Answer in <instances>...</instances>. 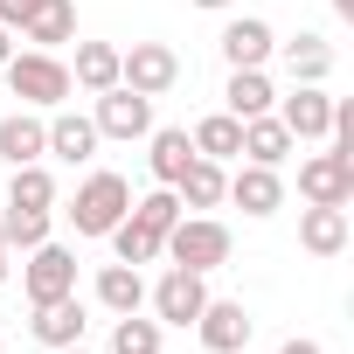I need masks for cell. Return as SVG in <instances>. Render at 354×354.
Segmentation results:
<instances>
[{"instance_id": "obj_14", "label": "cell", "mask_w": 354, "mask_h": 354, "mask_svg": "<svg viewBox=\"0 0 354 354\" xmlns=\"http://www.w3.org/2000/svg\"><path fill=\"white\" fill-rule=\"evenodd\" d=\"M84 326H91V306L70 292V299H49V306H35V319H28V333L42 340V347H77L84 340Z\"/></svg>"}, {"instance_id": "obj_10", "label": "cell", "mask_w": 354, "mask_h": 354, "mask_svg": "<svg viewBox=\"0 0 354 354\" xmlns=\"http://www.w3.org/2000/svg\"><path fill=\"white\" fill-rule=\"evenodd\" d=\"M195 333H202V347H209V354H243V347H250V333H257V319H250V306H243V299H209V306L195 313Z\"/></svg>"}, {"instance_id": "obj_8", "label": "cell", "mask_w": 354, "mask_h": 354, "mask_svg": "<svg viewBox=\"0 0 354 354\" xmlns=\"http://www.w3.org/2000/svg\"><path fill=\"white\" fill-rule=\"evenodd\" d=\"M91 125H97V139H146L153 132V97H139V91H125V84H111V91H97V111H91Z\"/></svg>"}, {"instance_id": "obj_26", "label": "cell", "mask_w": 354, "mask_h": 354, "mask_svg": "<svg viewBox=\"0 0 354 354\" xmlns=\"http://www.w3.org/2000/svg\"><path fill=\"white\" fill-rule=\"evenodd\" d=\"M104 243H111V257H118V264H160V243H167V236H160V230H146V223L125 209V223H118Z\"/></svg>"}, {"instance_id": "obj_35", "label": "cell", "mask_w": 354, "mask_h": 354, "mask_svg": "<svg viewBox=\"0 0 354 354\" xmlns=\"http://www.w3.org/2000/svg\"><path fill=\"white\" fill-rule=\"evenodd\" d=\"M8 271H15V250H0V285H8Z\"/></svg>"}, {"instance_id": "obj_33", "label": "cell", "mask_w": 354, "mask_h": 354, "mask_svg": "<svg viewBox=\"0 0 354 354\" xmlns=\"http://www.w3.org/2000/svg\"><path fill=\"white\" fill-rule=\"evenodd\" d=\"M8 56H15V28L0 21V70H8Z\"/></svg>"}, {"instance_id": "obj_1", "label": "cell", "mask_w": 354, "mask_h": 354, "mask_svg": "<svg viewBox=\"0 0 354 354\" xmlns=\"http://www.w3.org/2000/svg\"><path fill=\"white\" fill-rule=\"evenodd\" d=\"M125 209H132V181L125 174H111V167H97V174H84L77 181V195H70V230L77 236H111L118 223H125Z\"/></svg>"}, {"instance_id": "obj_4", "label": "cell", "mask_w": 354, "mask_h": 354, "mask_svg": "<svg viewBox=\"0 0 354 354\" xmlns=\"http://www.w3.org/2000/svg\"><path fill=\"white\" fill-rule=\"evenodd\" d=\"M118 84L139 91V97H167L181 84V56L167 42H132V49H118Z\"/></svg>"}, {"instance_id": "obj_7", "label": "cell", "mask_w": 354, "mask_h": 354, "mask_svg": "<svg viewBox=\"0 0 354 354\" xmlns=\"http://www.w3.org/2000/svg\"><path fill=\"white\" fill-rule=\"evenodd\" d=\"M146 306H153V319H160V326H195V313L209 306V278L174 264L160 285H146Z\"/></svg>"}, {"instance_id": "obj_12", "label": "cell", "mask_w": 354, "mask_h": 354, "mask_svg": "<svg viewBox=\"0 0 354 354\" xmlns=\"http://www.w3.org/2000/svg\"><path fill=\"white\" fill-rule=\"evenodd\" d=\"M223 63L230 70H264L271 56H278V35H271V21H257V15H236L230 28H223Z\"/></svg>"}, {"instance_id": "obj_30", "label": "cell", "mask_w": 354, "mask_h": 354, "mask_svg": "<svg viewBox=\"0 0 354 354\" xmlns=\"http://www.w3.org/2000/svg\"><path fill=\"white\" fill-rule=\"evenodd\" d=\"M132 216H139L146 230H160V236H167L188 209H181V195H174V188H153V195H132Z\"/></svg>"}, {"instance_id": "obj_38", "label": "cell", "mask_w": 354, "mask_h": 354, "mask_svg": "<svg viewBox=\"0 0 354 354\" xmlns=\"http://www.w3.org/2000/svg\"><path fill=\"white\" fill-rule=\"evenodd\" d=\"M0 250H8V243H0Z\"/></svg>"}, {"instance_id": "obj_25", "label": "cell", "mask_w": 354, "mask_h": 354, "mask_svg": "<svg viewBox=\"0 0 354 354\" xmlns=\"http://www.w3.org/2000/svg\"><path fill=\"white\" fill-rule=\"evenodd\" d=\"M188 139H195L202 160H243V118H230V111H209Z\"/></svg>"}, {"instance_id": "obj_5", "label": "cell", "mask_w": 354, "mask_h": 354, "mask_svg": "<svg viewBox=\"0 0 354 354\" xmlns=\"http://www.w3.org/2000/svg\"><path fill=\"white\" fill-rule=\"evenodd\" d=\"M299 195L313 202V209H347L354 202V160L347 153H306L299 160Z\"/></svg>"}, {"instance_id": "obj_6", "label": "cell", "mask_w": 354, "mask_h": 354, "mask_svg": "<svg viewBox=\"0 0 354 354\" xmlns=\"http://www.w3.org/2000/svg\"><path fill=\"white\" fill-rule=\"evenodd\" d=\"M21 292H28V306L70 299V292H77V250H63V243H35L28 264H21Z\"/></svg>"}, {"instance_id": "obj_3", "label": "cell", "mask_w": 354, "mask_h": 354, "mask_svg": "<svg viewBox=\"0 0 354 354\" xmlns=\"http://www.w3.org/2000/svg\"><path fill=\"white\" fill-rule=\"evenodd\" d=\"M8 91L28 104V111H56L77 84H70V63L56 49H15L8 56Z\"/></svg>"}, {"instance_id": "obj_13", "label": "cell", "mask_w": 354, "mask_h": 354, "mask_svg": "<svg viewBox=\"0 0 354 354\" xmlns=\"http://www.w3.org/2000/svg\"><path fill=\"white\" fill-rule=\"evenodd\" d=\"M188 160H195L188 125H153V132H146V167H153V188H174V181L188 174Z\"/></svg>"}, {"instance_id": "obj_37", "label": "cell", "mask_w": 354, "mask_h": 354, "mask_svg": "<svg viewBox=\"0 0 354 354\" xmlns=\"http://www.w3.org/2000/svg\"><path fill=\"white\" fill-rule=\"evenodd\" d=\"M49 354H91V347H84V340H77V347H49Z\"/></svg>"}, {"instance_id": "obj_18", "label": "cell", "mask_w": 354, "mask_h": 354, "mask_svg": "<svg viewBox=\"0 0 354 354\" xmlns=\"http://www.w3.org/2000/svg\"><path fill=\"white\" fill-rule=\"evenodd\" d=\"M97 306L118 319V313H146V278H139V264H97Z\"/></svg>"}, {"instance_id": "obj_39", "label": "cell", "mask_w": 354, "mask_h": 354, "mask_svg": "<svg viewBox=\"0 0 354 354\" xmlns=\"http://www.w3.org/2000/svg\"><path fill=\"white\" fill-rule=\"evenodd\" d=\"M0 347H8V340H0Z\"/></svg>"}, {"instance_id": "obj_15", "label": "cell", "mask_w": 354, "mask_h": 354, "mask_svg": "<svg viewBox=\"0 0 354 354\" xmlns=\"http://www.w3.org/2000/svg\"><path fill=\"white\" fill-rule=\"evenodd\" d=\"M49 153V118L42 111H8V118H0V160H8V167H28V160H42Z\"/></svg>"}, {"instance_id": "obj_34", "label": "cell", "mask_w": 354, "mask_h": 354, "mask_svg": "<svg viewBox=\"0 0 354 354\" xmlns=\"http://www.w3.org/2000/svg\"><path fill=\"white\" fill-rule=\"evenodd\" d=\"M188 8H209V15H223V8H236V0H188Z\"/></svg>"}, {"instance_id": "obj_22", "label": "cell", "mask_w": 354, "mask_h": 354, "mask_svg": "<svg viewBox=\"0 0 354 354\" xmlns=\"http://www.w3.org/2000/svg\"><path fill=\"white\" fill-rule=\"evenodd\" d=\"M223 188H230V174H223V160H188V174L174 181V195H181V209H223Z\"/></svg>"}, {"instance_id": "obj_36", "label": "cell", "mask_w": 354, "mask_h": 354, "mask_svg": "<svg viewBox=\"0 0 354 354\" xmlns=\"http://www.w3.org/2000/svg\"><path fill=\"white\" fill-rule=\"evenodd\" d=\"M326 8H333V15H347V21H354V0H326Z\"/></svg>"}, {"instance_id": "obj_20", "label": "cell", "mask_w": 354, "mask_h": 354, "mask_svg": "<svg viewBox=\"0 0 354 354\" xmlns=\"http://www.w3.org/2000/svg\"><path fill=\"white\" fill-rule=\"evenodd\" d=\"M299 250H313V257H340L347 250V209H299Z\"/></svg>"}, {"instance_id": "obj_2", "label": "cell", "mask_w": 354, "mask_h": 354, "mask_svg": "<svg viewBox=\"0 0 354 354\" xmlns=\"http://www.w3.org/2000/svg\"><path fill=\"white\" fill-rule=\"evenodd\" d=\"M230 250H236V236H230V223H216V216H181V223H174L167 230V243H160V257H174V264H181V271H223L230 264Z\"/></svg>"}, {"instance_id": "obj_23", "label": "cell", "mask_w": 354, "mask_h": 354, "mask_svg": "<svg viewBox=\"0 0 354 354\" xmlns=\"http://www.w3.org/2000/svg\"><path fill=\"white\" fill-rule=\"evenodd\" d=\"M70 84L77 91H111L118 84V42H77V63H70Z\"/></svg>"}, {"instance_id": "obj_11", "label": "cell", "mask_w": 354, "mask_h": 354, "mask_svg": "<svg viewBox=\"0 0 354 354\" xmlns=\"http://www.w3.org/2000/svg\"><path fill=\"white\" fill-rule=\"evenodd\" d=\"M223 202H236V209H243L250 223L278 216V209H285V181H278V167H250V160H236V174H230Z\"/></svg>"}, {"instance_id": "obj_17", "label": "cell", "mask_w": 354, "mask_h": 354, "mask_svg": "<svg viewBox=\"0 0 354 354\" xmlns=\"http://www.w3.org/2000/svg\"><path fill=\"white\" fill-rule=\"evenodd\" d=\"M292 132H285V118L278 111H257V118H243V160L250 167H285L292 160Z\"/></svg>"}, {"instance_id": "obj_29", "label": "cell", "mask_w": 354, "mask_h": 354, "mask_svg": "<svg viewBox=\"0 0 354 354\" xmlns=\"http://www.w3.org/2000/svg\"><path fill=\"white\" fill-rule=\"evenodd\" d=\"M0 243H8V250L49 243V209H8V216H0Z\"/></svg>"}, {"instance_id": "obj_19", "label": "cell", "mask_w": 354, "mask_h": 354, "mask_svg": "<svg viewBox=\"0 0 354 354\" xmlns=\"http://www.w3.org/2000/svg\"><path fill=\"white\" fill-rule=\"evenodd\" d=\"M15 35L35 42V49H63V42H77V0H42V8H35Z\"/></svg>"}, {"instance_id": "obj_21", "label": "cell", "mask_w": 354, "mask_h": 354, "mask_svg": "<svg viewBox=\"0 0 354 354\" xmlns=\"http://www.w3.org/2000/svg\"><path fill=\"white\" fill-rule=\"evenodd\" d=\"M285 70H292V84H326V77H333V42L313 35V28H299V35L285 42Z\"/></svg>"}, {"instance_id": "obj_32", "label": "cell", "mask_w": 354, "mask_h": 354, "mask_svg": "<svg viewBox=\"0 0 354 354\" xmlns=\"http://www.w3.org/2000/svg\"><path fill=\"white\" fill-rule=\"evenodd\" d=\"M278 354H326V347H319V340H299V333H292V340H285Z\"/></svg>"}, {"instance_id": "obj_31", "label": "cell", "mask_w": 354, "mask_h": 354, "mask_svg": "<svg viewBox=\"0 0 354 354\" xmlns=\"http://www.w3.org/2000/svg\"><path fill=\"white\" fill-rule=\"evenodd\" d=\"M35 8H42V0H0V21H8V28H21Z\"/></svg>"}, {"instance_id": "obj_28", "label": "cell", "mask_w": 354, "mask_h": 354, "mask_svg": "<svg viewBox=\"0 0 354 354\" xmlns=\"http://www.w3.org/2000/svg\"><path fill=\"white\" fill-rule=\"evenodd\" d=\"M111 354H160V319L118 313V319H111Z\"/></svg>"}, {"instance_id": "obj_27", "label": "cell", "mask_w": 354, "mask_h": 354, "mask_svg": "<svg viewBox=\"0 0 354 354\" xmlns=\"http://www.w3.org/2000/svg\"><path fill=\"white\" fill-rule=\"evenodd\" d=\"M8 209H56V174L42 160L15 167V181H8Z\"/></svg>"}, {"instance_id": "obj_16", "label": "cell", "mask_w": 354, "mask_h": 354, "mask_svg": "<svg viewBox=\"0 0 354 354\" xmlns=\"http://www.w3.org/2000/svg\"><path fill=\"white\" fill-rule=\"evenodd\" d=\"M97 146H104V139H97V125H91L84 111H63V104L49 111V153H56L63 167H84Z\"/></svg>"}, {"instance_id": "obj_24", "label": "cell", "mask_w": 354, "mask_h": 354, "mask_svg": "<svg viewBox=\"0 0 354 354\" xmlns=\"http://www.w3.org/2000/svg\"><path fill=\"white\" fill-rule=\"evenodd\" d=\"M271 104H278V91H271L264 70H230V84H223V111H230V118H257V111H271Z\"/></svg>"}, {"instance_id": "obj_9", "label": "cell", "mask_w": 354, "mask_h": 354, "mask_svg": "<svg viewBox=\"0 0 354 354\" xmlns=\"http://www.w3.org/2000/svg\"><path fill=\"white\" fill-rule=\"evenodd\" d=\"M271 111L285 118V132H292L299 146H313V139L333 132V91H326V84H292V97H278Z\"/></svg>"}]
</instances>
